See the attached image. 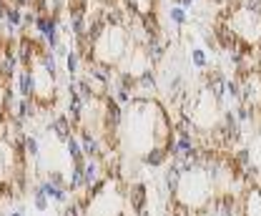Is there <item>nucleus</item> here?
<instances>
[{
  "label": "nucleus",
  "instance_id": "f257e3e1",
  "mask_svg": "<svg viewBox=\"0 0 261 216\" xmlns=\"http://www.w3.org/2000/svg\"><path fill=\"white\" fill-rule=\"evenodd\" d=\"M166 113V106L153 95H133L130 103L123 106V124H121V146L118 151L143 161L156 146V124Z\"/></svg>",
  "mask_w": 261,
  "mask_h": 216
},
{
  "label": "nucleus",
  "instance_id": "f03ea898",
  "mask_svg": "<svg viewBox=\"0 0 261 216\" xmlns=\"http://www.w3.org/2000/svg\"><path fill=\"white\" fill-rule=\"evenodd\" d=\"M126 15L121 10H116V8L106 10V23L98 31L96 38L91 40V53H88L86 63H96V65H103V68H111V70H116L123 63V58L128 56V51L136 43L133 35H130Z\"/></svg>",
  "mask_w": 261,
  "mask_h": 216
},
{
  "label": "nucleus",
  "instance_id": "7ed1b4c3",
  "mask_svg": "<svg viewBox=\"0 0 261 216\" xmlns=\"http://www.w3.org/2000/svg\"><path fill=\"white\" fill-rule=\"evenodd\" d=\"M214 196H216V186L211 181V174L194 161L191 166L181 171V179L171 194V206L184 209L191 216H203Z\"/></svg>",
  "mask_w": 261,
  "mask_h": 216
},
{
  "label": "nucleus",
  "instance_id": "20e7f679",
  "mask_svg": "<svg viewBox=\"0 0 261 216\" xmlns=\"http://www.w3.org/2000/svg\"><path fill=\"white\" fill-rule=\"evenodd\" d=\"M83 216H128V194L121 174H108L98 186L78 196Z\"/></svg>",
  "mask_w": 261,
  "mask_h": 216
},
{
  "label": "nucleus",
  "instance_id": "39448f33",
  "mask_svg": "<svg viewBox=\"0 0 261 216\" xmlns=\"http://www.w3.org/2000/svg\"><path fill=\"white\" fill-rule=\"evenodd\" d=\"M33 70V101L38 108H53L56 101H58V76L50 73L43 63H40V56L28 65Z\"/></svg>",
  "mask_w": 261,
  "mask_h": 216
},
{
  "label": "nucleus",
  "instance_id": "423d86ee",
  "mask_svg": "<svg viewBox=\"0 0 261 216\" xmlns=\"http://www.w3.org/2000/svg\"><path fill=\"white\" fill-rule=\"evenodd\" d=\"M118 68H121V73H128L133 78H138V76L153 70L156 65H153V61H151V56H148V51H146L143 43H133V48L128 51V56L123 58V63Z\"/></svg>",
  "mask_w": 261,
  "mask_h": 216
},
{
  "label": "nucleus",
  "instance_id": "0eeeda50",
  "mask_svg": "<svg viewBox=\"0 0 261 216\" xmlns=\"http://www.w3.org/2000/svg\"><path fill=\"white\" fill-rule=\"evenodd\" d=\"M126 194H128V211H130V216H138L141 211H146L148 199H151L148 186L141 184V181H133L130 186H126Z\"/></svg>",
  "mask_w": 261,
  "mask_h": 216
},
{
  "label": "nucleus",
  "instance_id": "6e6552de",
  "mask_svg": "<svg viewBox=\"0 0 261 216\" xmlns=\"http://www.w3.org/2000/svg\"><path fill=\"white\" fill-rule=\"evenodd\" d=\"M48 131H50L58 141H65L70 133H75V126L68 118V113H61V116H56V118L48 124Z\"/></svg>",
  "mask_w": 261,
  "mask_h": 216
},
{
  "label": "nucleus",
  "instance_id": "1a4fd4ad",
  "mask_svg": "<svg viewBox=\"0 0 261 216\" xmlns=\"http://www.w3.org/2000/svg\"><path fill=\"white\" fill-rule=\"evenodd\" d=\"M38 188H40V191H43V194H45L50 201H58V204H63V206L68 204V201H70V199H68V188H65V186L53 184L50 179L40 181V184H38Z\"/></svg>",
  "mask_w": 261,
  "mask_h": 216
},
{
  "label": "nucleus",
  "instance_id": "9d476101",
  "mask_svg": "<svg viewBox=\"0 0 261 216\" xmlns=\"http://www.w3.org/2000/svg\"><path fill=\"white\" fill-rule=\"evenodd\" d=\"M15 81H18V95L20 98H33V70L31 68H18Z\"/></svg>",
  "mask_w": 261,
  "mask_h": 216
},
{
  "label": "nucleus",
  "instance_id": "9b49d317",
  "mask_svg": "<svg viewBox=\"0 0 261 216\" xmlns=\"http://www.w3.org/2000/svg\"><path fill=\"white\" fill-rule=\"evenodd\" d=\"M63 146H65V151H68V158H70V163H83V161H86L83 146H81V141H78V136H75V133H70V136L65 138Z\"/></svg>",
  "mask_w": 261,
  "mask_h": 216
},
{
  "label": "nucleus",
  "instance_id": "f8f14e48",
  "mask_svg": "<svg viewBox=\"0 0 261 216\" xmlns=\"http://www.w3.org/2000/svg\"><path fill=\"white\" fill-rule=\"evenodd\" d=\"M81 65H83V58H81L78 51H68L65 53V70H68L70 78H78L81 76Z\"/></svg>",
  "mask_w": 261,
  "mask_h": 216
},
{
  "label": "nucleus",
  "instance_id": "ddd939ff",
  "mask_svg": "<svg viewBox=\"0 0 261 216\" xmlns=\"http://www.w3.org/2000/svg\"><path fill=\"white\" fill-rule=\"evenodd\" d=\"M178 179H181V169H178V163H173L171 161V166L166 169V174H163V186H166V194H173V188L178 184Z\"/></svg>",
  "mask_w": 261,
  "mask_h": 216
},
{
  "label": "nucleus",
  "instance_id": "4468645a",
  "mask_svg": "<svg viewBox=\"0 0 261 216\" xmlns=\"http://www.w3.org/2000/svg\"><path fill=\"white\" fill-rule=\"evenodd\" d=\"M68 191H83V163H70Z\"/></svg>",
  "mask_w": 261,
  "mask_h": 216
},
{
  "label": "nucleus",
  "instance_id": "2eb2a0df",
  "mask_svg": "<svg viewBox=\"0 0 261 216\" xmlns=\"http://www.w3.org/2000/svg\"><path fill=\"white\" fill-rule=\"evenodd\" d=\"M168 20H171L176 28H184V26L189 23V13H186V8L178 5V3L171 5V8H168Z\"/></svg>",
  "mask_w": 261,
  "mask_h": 216
},
{
  "label": "nucleus",
  "instance_id": "dca6fc26",
  "mask_svg": "<svg viewBox=\"0 0 261 216\" xmlns=\"http://www.w3.org/2000/svg\"><path fill=\"white\" fill-rule=\"evenodd\" d=\"M23 151H25V158H33V161H38V158H40V141H38V136H33V133H25V141H23Z\"/></svg>",
  "mask_w": 261,
  "mask_h": 216
},
{
  "label": "nucleus",
  "instance_id": "f3484780",
  "mask_svg": "<svg viewBox=\"0 0 261 216\" xmlns=\"http://www.w3.org/2000/svg\"><path fill=\"white\" fill-rule=\"evenodd\" d=\"M168 158H171V156H168V151H166V149H153V151L146 156V158H143L141 163H146V166L156 169V166H163V163H166Z\"/></svg>",
  "mask_w": 261,
  "mask_h": 216
},
{
  "label": "nucleus",
  "instance_id": "a211bd4d",
  "mask_svg": "<svg viewBox=\"0 0 261 216\" xmlns=\"http://www.w3.org/2000/svg\"><path fill=\"white\" fill-rule=\"evenodd\" d=\"M189 58H191V63H194V68H198V70H203V68L208 65V56H206L203 48H191Z\"/></svg>",
  "mask_w": 261,
  "mask_h": 216
},
{
  "label": "nucleus",
  "instance_id": "6ab92c4d",
  "mask_svg": "<svg viewBox=\"0 0 261 216\" xmlns=\"http://www.w3.org/2000/svg\"><path fill=\"white\" fill-rule=\"evenodd\" d=\"M233 163H236V169L246 171V169L251 166V151H249V149H239V151L233 154Z\"/></svg>",
  "mask_w": 261,
  "mask_h": 216
},
{
  "label": "nucleus",
  "instance_id": "aec40b11",
  "mask_svg": "<svg viewBox=\"0 0 261 216\" xmlns=\"http://www.w3.org/2000/svg\"><path fill=\"white\" fill-rule=\"evenodd\" d=\"M48 204H50V199L35 186V188H33V206H35L38 211H48Z\"/></svg>",
  "mask_w": 261,
  "mask_h": 216
},
{
  "label": "nucleus",
  "instance_id": "412c9836",
  "mask_svg": "<svg viewBox=\"0 0 261 216\" xmlns=\"http://www.w3.org/2000/svg\"><path fill=\"white\" fill-rule=\"evenodd\" d=\"M121 106H126V103H130V98H133V91H128V88H123V86H116L113 88V93H111Z\"/></svg>",
  "mask_w": 261,
  "mask_h": 216
},
{
  "label": "nucleus",
  "instance_id": "4be33fe9",
  "mask_svg": "<svg viewBox=\"0 0 261 216\" xmlns=\"http://www.w3.org/2000/svg\"><path fill=\"white\" fill-rule=\"evenodd\" d=\"M241 5H244L246 10H251V13L261 15V0H241Z\"/></svg>",
  "mask_w": 261,
  "mask_h": 216
},
{
  "label": "nucleus",
  "instance_id": "5701e85b",
  "mask_svg": "<svg viewBox=\"0 0 261 216\" xmlns=\"http://www.w3.org/2000/svg\"><path fill=\"white\" fill-rule=\"evenodd\" d=\"M98 3H100V5H106V8H116V3H118V0H98Z\"/></svg>",
  "mask_w": 261,
  "mask_h": 216
},
{
  "label": "nucleus",
  "instance_id": "b1692460",
  "mask_svg": "<svg viewBox=\"0 0 261 216\" xmlns=\"http://www.w3.org/2000/svg\"><path fill=\"white\" fill-rule=\"evenodd\" d=\"M10 216H23V211H13V214Z\"/></svg>",
  "mask_w": 261,
  "mask_h": 216
},
{
  "label": "nucleus",
  "instance_id": "393cba45",
  "mask_svg": "<svg viewBox=\"0 0 261 216\" xmlns=\"http://www.w3.org/2000/svg\"><path fill=\"white\" fill-rule=\"evenodd\" d=\"M0 216H3V214H0Z\"/></svg>",
  "mask_w": 261,
  "mask_h": 216
}]
</instances>
